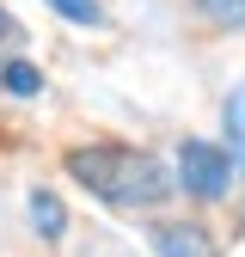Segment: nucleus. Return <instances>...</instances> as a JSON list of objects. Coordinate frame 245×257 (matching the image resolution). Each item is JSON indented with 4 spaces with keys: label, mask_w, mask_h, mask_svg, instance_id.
I'll return each instance as SVG.
<instances>
[{
    "label": "nucleus",
    "mask_w": 245,
    "mask_h": 257,
    "mask_svg": "<svg viewBox=\"0 0 245 257\" xmlns=\"http://www.w3.org/2000/svg\"><path fill=\"white\" fill-rule=\"evenodd\" d=\"M214 25H245V0H196Z\"/></svg>",
    "instance_id": "8"
},
{
    "label": "nucleus",
    "mask_w": 245,
    "mask_h": 257,
    "mask_svg": "<svg viewBox=\"0 0 245 257\" xmlns=\"http://www.w3.org/2000/svg\"><path fill=\"white\" fill-rule=\"evenodd\" d=\"M68 172L98 202H110V208H147V202H160L166 190H172V172L153 153L116 147V141H104V147H74L68 153Z\"/></svg>",
    "instance_id": "1"
},
{
    "label": "nucleus",
    "mask_w": 245,
    "mask_h": 257,
    "mask_svg": "<svg viewBox=\"0 0 245 257\" xmlns=\"http://www.w3.org/2000/svg\"><path fill=\"white\" fill-rule=\"evenodd\" d=\"M49 7H55L61 19H74V25H98V19H104L98 0H49Z\"/></svg>",
    "instance_id": "7"
},
{
    "label": "nucleus",
    "mask_w": 245,
    "mask_h": 257,
    "mask_svg": "<svg viewBox=\"0 0 245 257\" xmlns=\"http://www.w3.org/2000/svg\"><path fill=\"white\" fill-rule=\"evenodd\" d=\"M178 178H184L190 196L221 202L227 190H233V159H227L221 147H208V141H184V147H178Z\"/></svg>",
    "instance_id": "2"
},
{
    "label": "nucleus",
    "mask_w": 245,
    "mask_h": 257,
    "mask_svg": "<svg viewBox=\"0 0 245 257\" xmlns=\"http://www.w3.org/2000/svg\"><path fill=\"white\" fill-rule=\"evenodd\" d=\"M0 37H13V19H7V7H0Z\"/></svg>",
    "instance_id": "9"
},
{
    "label": "nucleus",
    "mask_w": 245,
    "mask_h": 257,
    "mask_svg": "<svg viewBox=\"0 0 245 257\" xmlns=\"http://www.w3.org/2000/svg\"><path fill=\"white\" fill-rule=\"evenodd\" d=\"M0 86H7V92H19V98H31V92L43 86V74L31 68V61H7V68H0Z\"/></svg>",
    "instance_id": "5"
},
{
    "label": "nucleus",
    "mask_w": 245,
    "mask_h": 257,
    "mask_svg": "<svg viewBox=\"0 0 245 257\" xmlns=\"http://www.w3.org/2000/svg\"><path fill=\"white\" fill-rule=\"evenodd\" d=\"M160 257H214L202 227H166L160 233Z\"/></svg>",
    "instance_id": "3"
},
{
    "label": "nucleus",
    "mask_w": 245,
    "mask_h": 257,
    "mask_svg": "<svg viewBox=\"0 0 245 257\" xmlns=\"http://www.w3.org/2000/svg\"><path fill=\"white\" fill-rule=\"evenodd\" d=\"M227 135H233V153H239V172H245V86L227 98Z\"/></svg>",
    "instance_id": "6"
},
{
    "label": "nucleus",
    "mask_w": 245,
    "mask_h": 257,
    "mask_svg": "<svg viewBox=\"0 0 245 257\" xmlns=\"http://www.w3.org/2000/svg\"><path fill=\"white\" fill-rule=\"evenodd\" d=\"M31 214H37V233H43V239H61L68 214H61V202L49 196V190H37V196H31Z\"/></svg>",
    "instance_id": "4"
}]
</instances>
